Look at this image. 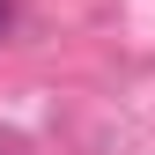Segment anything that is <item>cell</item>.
<instances>
[{
	"mask_svg": "<svg viewBox=\"0 0 155 155\" xmlns=\"http://www.w3.org/2000/svg\"><path fill=\"white\" fill-rule=\"evenodd\" d=\"M8 22H15V8H8V0H0V37H8Z\"/></svg>",
	"mask_w": 155,
	"mask_h": 155,
	"instance_id": "obj_1",
	"label": "cell"
}]
</instances>
